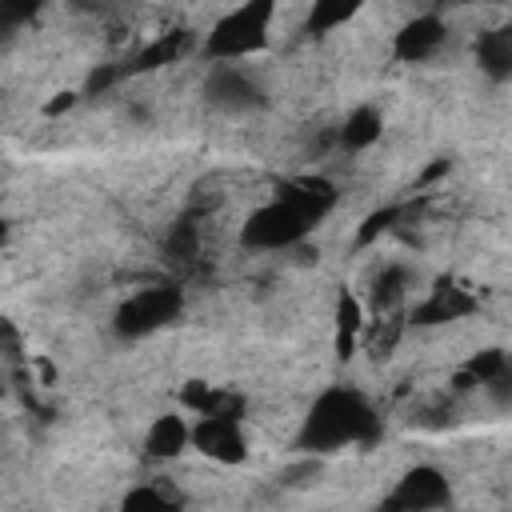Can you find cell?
Returning <instances> with one entry per match:
<instances>
[{"label":"cell","mask_w":512,"mask_h":512,"mask_svg":"<svg viewBox=\"0 0 512 512\" xmlns=\"http://www.w3.org/2000/svg\"><path fill=\"white\" fill-rule=\"evenodd\" d=\"M468 312H476V296H472L468 288L452 284V280H440V284L428 292V300H424V304H416L412 320L428 328V324H448V320H460V316H468Z\"/></svg>","instance_id":"cell-9"},{"label":"cell","mask_w":512,"mask_h":512,"mask_svg":"<svg viewBox=\"0 0 512 512\" xmlns=\"http://www.w3.org/2000/svg\"><path fill=\"white\" fill-rule=\"evenodd\" d=\"M124 80V68L120 64H100V68H92L88 72V80H84V96H104L112 84H120Z\"/></svg>","instance_id":"cell-21"},{"label":"cell","mask_w":512,"mask_h":512,"mask_svg":"<svg viewBox=\"0 0 512 512\" xmlns=\"http://www.w3.org/2000/svg\"><path fill=\"white\" fill-rule=\"evenodd\" d=\"M188 48H192V32H188V28H172V32H160L152 44H144V48L132 56V64H120V68H124V76H128V72H152V68L176 64Z\"/></svg>","instance_id":"cell-10"},{"label":"cell","mask_w":512,"mask_h":512,"mask_svg":"<svg viewBox=\"0 0 512 512\" xmlns=\"http://www.w3.org/2000/svg\"><path fill=\"white\" fill-rule=\"evenodd\" d=\"M272 4H240L232 12H224L212 32L204 36V56L216 60V64H232L240 56H252L268 44V32H272Z\"/></svg>","instance_id":"cell-2"},{"label":"cell","mask_w":512,"mask_h":512,"mask_svg":"<svg viewBox=\"0 0 512 512\" xmlns=\"http://www.w3.org/2000/svg\"><path fill=\"white\" fill-rule=\"evenodd\" d=\"M72 100H76V96H72V92H64V96H56V100H52V104H48L44 112H48V116H56V112H64V108H72Z\"/></svg>","instance_id":"cell-25"},{"label":"cell","mask_w":512,"mask_h":512,"mask_svg":"<svg viewBox=\"0 0 512 512\" xmlns=\"http://www.w3.org/2000/svg\"><path fill=\"white\" fill-rule=\"evenodd\" d=\"M356 16V4L348 0V4H328V0H320V4H312L308 8V32H332L336 24H344V20H352Z\"/></svg>","instance_id":"cell-19"},{"label":"cell","mask_w":512,"mask_h":512,"mask_svg":"<svg viewBox=\"0 0 512 512\" xmlns=\"http://www.w3.org/2000/svg\"><path fill=\"white\" fill-rule=\"evenodd\" d=\"M476 60H480V72H488L492 80H508L512 76V32L508 28L480 32Z\"/></svg>","instance_id":"cell-12"},{"label":"cell","mask_w":512,"mask_h":512,"mask_svg":"<svg viewBox=\"0 0 512 512\" xmlns=\"http://www.w3.org/2000/svg\"><path fill=\"white\" fill-rule=\"evenodd\" d=\"M404 212H408L404 204H388V208H376V212H372V216H368V220L360 224V232H356V244L364 248V244H372L376 236L392 232V228H396V224L404 220Z\"/></svg>","instance_id":"cell-20"},{"label":"cell","mask_w":512,"mask_h":512,"mask_svg":"<svg viewBox=\"0 0 512 512\" xmlns=\"http://www.w3.org/2000/svg\"><path fill=\"white\" fill-rule=\"evenodd\" d=\"M308 228H312V220L300 212V208H292L288 200H268L264 208H256L248 220H244V228H240V244L244 248H256V252H280V248H292V244H300L304 236H308Z\"/></svg>","instance_id":"cell-3"},{"label":"cell","mask_w":512,"mask_h":512,"mask_svg":"<svg viewBox=\"0 0 512 512\" xmlns=\"http://www.w3.org/2000/svg\"><path fill=\"white\" fill-rule=\"evenodd\" d=\"M188 444H192L200 456L220 460V464H240V460H248V440H244L240 416H200V420H192Z\"/></svg>","instance_id":"cell-6"},{"label":"cell","mask_w":512,"mask_h":512,"mask_svg":"<svg viewBox=\"0 0 512 512\" xmlns=\"http://www.w3.org/2000/svg\"><path fill=\"white\" fill-rule=\"evenodd\" d=\"M188 420L180 416V412H168V416H160L152 428H148V436H144V452L152 456V460H172V456H180L184 448H188Z\"/></svg>","instance_id":"cell-11"},{"label":"cell","mask_w":512,"mask_h":512,"mask_svg":"<svg viewBox=\"0 0 512 512\" xmlns=\"http://www.w3.org/2000/svg\"><path fill=\"white\" fill-rule=\"evenodd\" d=\"M184 308V292L176 284H152V288H140L132 292L120 308H116V332L136 340V336H148L164 324H172Z\"/></svg>","instance_id":"cell-4"},{"label":"cell","mask_w":512,"mask_h":512,"mask_svg":"<svg viewBox=\"0 0 512 512\" xmlns=\"http://www.w3.org/2000/svg\"><path fill=\"white\" fill-rule=\"evenodd\" d=\"M0 240H4V228H0Z\"/></svg>","instance_id":"cell-26"},{"label":"cell","mask_w":512,"mask_h":512,"mask_svg":"<svg viewBox=\"0 0 512 512\" xmlns=\"http://www.w3.org/2000/svg\"><path fill=\"white\" fill-rule=\"evenodd\" d=\"M448 168H452V160H444V156H440V160H436V164H432V168H428V172L416 180V188H428V184H436V180H440Z\"/></svg>","instance_id":"cell-24"},{"label":"cell","mask_w":512,"mask_h":512,"mask_svg":"<svg viewBox=\"0 0 512 512\" xmlns=\"http://www.w3.org/2000/svg\"><path fill=\"white\" fill-rule=\"evenodd\" d=\"M120 512H180V500L172 492L156 488V484H140V488H132L124 496Z\"/></svg>","instance_id":"cell-17"},{"label":"cell","mask_w":512,"mask_h":512,"mask_svg":"<svg viewBox=\"0 0 512 512\" xmlns=\"http://www.w3.org/2000/svg\"><path fill=\"white\" fill-rule=\"evenodd\" d=\"M464 372L472 376L476 388H484V384L508 376V356H504V348H484L480 356H472V360L464 364Z\"/></svg>","instance_id":"cell-18"},{"label":"cell","mask_w":512,"mask_h":512,"mask_svg":"<svg viewBox=\"0 0 512 512\" xmlns=\"http://www.w3.org/2000/svg\"><path fill=\"white\" fill-rule=\"evenodd\" d=\"M380 132H384L380 112H376L372 104H360V108H352V116L344 120V128H340V144H344V148H352V152H360V148L376 144V140H380Z\"/></svg>","instance_id":"cell-13"},{"label":"cell","mask_w":512,"mask_h":512,"mask_svg":"<svg viewBox=\"0 0 512 512\" xmlns=\"http://www.w3.org/2000/svg\"><path fill=\"white\" fill-rule=\"evenodd\" d=\"M164 252H168V260L172 264H180V268H188L192 260H196V252H200V232H196V220H176L172 224V232H168V240H164Z\"/></svg>","instance_id":"cell-16"},{"label":"cell","mask_w":512,"mask_h":512,"mask_svg":"<svg viewBox=\"0 0 512 512\" xmlns=\"http://www.w3.org/2000/svg\"><path fill=\"white\" fill-rule=\"evenodd\" d=\"M36 16V4H0V44L12 40V32Z\"/></svg>","instance_id":"cell-22"},{"label":"cell","mask_w":512,"mask_h":512,"mask_svg":"<svg viewBox=\"0 0 512 512\" xmlns=\"http://www.w3.org/2000/svg\"><path fill=\"white\" fill-rule=\"evenodd\" d=\"M320 472H324V464H320L316 456H308V460H300V464L284 468V472H280V484H288V488H300V484H312V480H320Z\"/></svg>","instance_id":"cell-23"},{"label":"cell","mask_w":512,"mask_h":512,"mask_svg":"<svg viewBox=\"0 0 512 512\" xmlns=\"http://www.w3.org/2000/svg\"><path fill=\"white\" fill-rule=\"evenodd\" d=\"M444 40H448V24H444L436 12H424V16L408 20V24L396 32L392 52H396V60H404V64H420V60L436 56Z\"/></svg>","instance_id":"cell-8"},{"label":"cell","mask_w":512,"mask_h":512,"mask_svg":"<svg viewBox=\"0 0 512 512\" xmlns=\"http://www.w3.org/2000/svg\"><path fill=\"white\" fill-rule=\"evenodd\" d=\"M408 280H412V272L404 268V264H388L380 276H376V284H372V308L384 316V312H396V304L404 300V292H408Z\"/></svg>","instance_id":"cell-14"},{"label":"cell","mask_w":512,"mask_h":512,"mask_svg":"<svg viewBox=\"0 0 512 512\" xmlns=\"http://www.w3.org/2000/svg\"><path fill=\"white\" fill-rule=\"evenodd\" d=\"M360 324H364L360 300L352 292H340V300H336V348H340V356H352V340H356Z\"/></svg>","instance_id":"cell-15"},{"label":"cell","mask_w":512,"mask_h":512,"mask_svg":"<svg viewBox=\"0 0 512 512\" xmlns=\"http://www.w3.org/2000/svg\"><path fill=\"white\" fill-rule=\"evenodd\" d=\"M204 96H208V104H216L224 112H244V108L264 104V88L252 80V72H244L236 64H216L204 80Z\"/></svg>","instance_id":"cell-7"},{"label":"cell","mask_w":512,"mask_h":512,"mask_svg":"<svg viewBox=\"0 0 512 512\" xmlns=\"http://www.w3.org/2000/svg\"><path fill=\"white\" fill-rule=\"evenodd\" d=\"M384 432L376 408L356 388H328L304 416L296 432V448L304 456H324L348 444H376Z\"/></svg>","instance_id":"cell-1"},{"label":"cell","mask_w":512,"mask_h":512,"mask_svg":"<svg viewBox=\"0 0 512 512\" xmlns=\"http://www.w3.org/2000/svg\"><path fill=\"white\" fill-rule=\"evenodd\" d=\"M452 500L448 476L432 464H420L412 472H404V480L396 484V492L380 504V512H436Z\"/></svg>","instance_id":"cell-5"}]
</instances>
